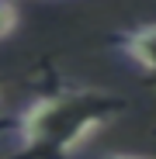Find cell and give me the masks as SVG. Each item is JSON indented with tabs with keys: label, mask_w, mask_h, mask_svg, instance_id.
Listing matches in <instances>:
<instances>
[{
	"label": "cell",
	"mask_w": 156,
	"mask_h": 159,
	"mask_svg": "<svg viewBox=\"0 0 156 159\" xmlns=\"http://www.w3.org/2000/svg\"><path fill=\"white\" fill-rule=\"evenodd\" d=\"M17 28V4L14 0H0V38H7Z\"/></svg>",
	"instance_id": "obj_3"
},
{
	"label": "cell",
	"mask_w": 156,
	"mask_h": 159,
	"mask_svg": "<svg viewBox=\"0 0 156 159\" xmlns=\"http://www.w3.org/2000/svg\"><path fill=\"white\" fill-rule=\"evenodd\" d=\"M111 42L121 59H128L135 69H142L146 76L156 80V24H139V28L118 31Z\"/></svg>",
	"instance_id": "obj_2"
},
{
	"label": "cell",
	"mask_w": 156,
	"mask_h": 159,
	"mask_svg": "<svg viewBox=\"0 0 156 159\" xmlns=\"http://www.w3.org/2000/svg\"><path fill=\"white\" fill-rule=\"evenodd\" d=\"M111 159H156V156H139V152H132V156H111Z\"/></svg>",
	"instance_id": "obj_4"
},
{
	"label": "cell",
	"mask_w": 156,
	"mask_h": 159,
	"mask_svg": "<svg viewBox=\"0 0 156 159\" xmlns=\"http://www.w3.org/2000/svg\"><path fill=\"white\" fill-rule=\"evenodd\" d=\"M128 111V100L94 87H56L38 93L14 118L11 159H69L94 131Z\"/></svg>",
	"instance_id": "obj_1"
}]
</instances>
